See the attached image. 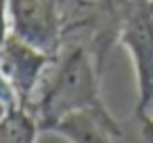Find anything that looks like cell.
Returning <instances> with one entry per match:
<instances>
[{
  "mask_svg": "<svg viewBox=\"0 0 153 143\" xmlns=\"http://www.w3.org/2000/svg\"><path fill=\"white\" fill-rule=\"evenodd\" d=\"M103 105L101 67L90 49L76 44L63 55L59 65L46 78L38 101L30 109L38 122L40 133H51L61 120Z\"/></svg>",
  "mask_w": 153,
  "mask_h": 143,
  "instance_id": "obj_1",
  "label": "cell"
},
{
  "mask_svg": "<svg viewBox=\"0 0 153 143\" xmlns=\"http://www.w3.org/2000/svg\"><path fill=\"white\" fill-rule=\"evenodd\" d=\"M53 61L55 57L30 46L9 32L0 46V80L7 84L19 107L30 109L34 105V93Z\"/></svg>",
  "mask_w": 153,
  "mask_h": 143,
  "instance_id": "obj_2",
  "label": "cell"
},
{
  "mask_svg": "<svg viewBox=\"0 0 153 143\" xmlns=\"http://www.w3.org/2000/svg\"><path fill=\"white\" fill-rule=\"evenodd\" d=\"M7 13L13 36L57 57L63 32L57 0H7Z\"/></svg>",
  "mask_w": 153,
  "mask_h": 143,
  "instance_id": "obj_3",
  "label": "cell"
},
{
  "mask_svg": "<svg viewBox=\"0 0 153 143\" xmlns=\"http://www.w3.org/2000/svg\"><path fill=\"white\" fill-rule=\"evenodd\" d=\"M117 42L128 51L136 76L134 118L153 120V9L126 23Z\"/></svg>",
  "mask_w": 153,
  "mask_h": 143,
  "instance_id": "obj_4",
  "label": "cell"
},
{
  "mask_svg": "<svg viewBox=\"0 0 153 143\" xmlns=\"http://www.w3.org/2000/svg\"><path fill=\"white\" fill-rule=\"evenodd\" d=\"M153 9V0H94L92 21H94V44L92 57L103 70V61L113 42H117L126 23L145 11Z\"/></svg>",
  "mask_w": 153,
  "mask_h": 143,
  "instance_id": "obj_5",
  "label": "cell"
},
{
  "mask_svg": "<svg viewBox=\"0 0 153 143\" xmlns=\"http://www.w3.org/2000/svg\"><path fill=\"white\" fill-rule=\"evenodd\" d=\"M51 133L65 137L69 143H122L124 141V126L109 114L105 105L74 114L61 120Z\"/></svg>",
  "mask_w": 153,
  "mask_h": 143,
  "instance_id": "obj_6",
  "label": "cell"
},
{
  "mask_svg": "<svg viewBox=\"0 0 153 143\" xmlns=\"http://www.w3.org/2000/svg\"><path fill=\"white\" fill-rule=\"evenodd\" d=\"M40 128L27 107H11L0 120V143H36Z\"/></svg>",
  "mask_w": 153,
  "mask_h": 143,
  "instance_id": "obj_7",
  "label": "cell"
},
{
  "mask_svg": "<svg viewBox=\"0 0 153 143\" xmlns=\"http://www.w3.org/2000/svg\"><path fill=\"white\" fill-rule=\"evenodd\" d=\"M7 109H11V107L4 103V99H2V97H0V120H2V116L7 114Z\"/></svg>",
  "mask_w": 153,
  "mask_h": 143,
  "instance_id": "obj_8",
  "label": "cell"
}]
</instances>
